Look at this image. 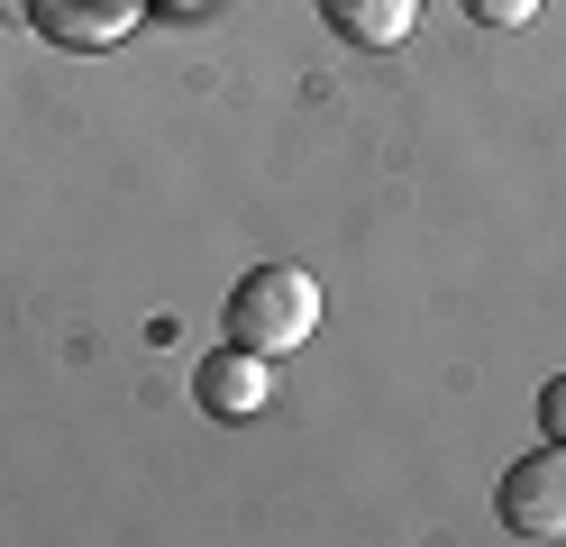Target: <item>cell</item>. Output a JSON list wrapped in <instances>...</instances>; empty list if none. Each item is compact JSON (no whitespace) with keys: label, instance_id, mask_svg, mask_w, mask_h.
Listing matches in <instances>:
<instances>
[{"label":"cell","instance_id":"6da1fadb","mask_svg":"<svg viewBox=\"0 0 566 547\" xmlns=\"http://www.w3.org/2000/svg\"><path fill=\"white\" fill-rule=\"evenodd\" d=\"M311 328H321V283L302 265H256L229 283V338L256 356H293Z\"/></svg>","mask_w":566,"mask_h":547},{"label":"cell","instance_id":"7a4b0ae2","mask_svg":"<svg viewBox=\"0 0 566 547\" xmlns=\"http://www.w3.org/2000/svg\"><path fill=\"white\" fill-rule=\"evenodd\" d=\"M493 511H503L512 538H566V448L548 438L539 456L503 465V484H493Z\"/></svg>","mask_w":566,"mask_h":547},{"label":"cell","instance_id":"3957f363","mask_svg":"<svg viewBox=\"0 0 566 547\" xmlns=\"http://www.w3.org/2000/svg\"><path fill=\"white\" fill-rule=\"evenodd\" d=\"M19 10H28L38 36H55V46H111V36L137 28L147 0H19Z\"/></svg>","mask_w":566,"mask_h":547},{"label":"cell","instance_id":"277c9868","mask_svg":"<svg viewBox=\"0 0 566 547\" xmlns=\"http://www.w3.org/2000/svg\"><path fill=\"white\" fill-rule=\"evenodd\" d=\"M265 365L274 356H256V347H220V356H201V375H192V392H201V411H220V420H247V411H265Z\"/></svg>","mask_w":566,"mask_h":547},{"label":"cell","instance_id":"5b68a950","mask_svg":"<svg viewBox=\"0 0 566 547\" xmlns=\"http://www.w3.org/2000/svg\"><path fill=\"white\" fill-rule=\"evenodd\" d=\"M311 10H321L329 36H347V46H402L420 0H311Z\"/></svg>","mask_w":566,"mask_h":547},{"label":"cell","instance_id":"8992f818","mask_svg":"<svg viewBox=\"0 0 566 547\" xmlns=\"http://www.w3.org/2000/svg\"><path fill=\"white\" fill-rule=\"evenodd\" d=\"M467 19L475 28H530V19H539V0H467Z\"/></svg>","mask_w":566,"mask_h":547},{"label":"cell","instance_id":"52a82bcc","mask_svg":"<svg viewBox=\"0 0 566 547\" xmlns=\"http://www.w3.org/2000/svg\"><path fill=\"white\" fill-rule=\"evenodd\" d=\"M539 429L566 448V375H548V383H539Z\"/></svg>","mask_w":566,"mask_h":547}]
</instances>
